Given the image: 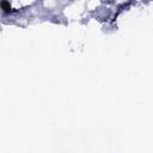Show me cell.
<instances>
[{
	"mask_svg": "<svg viewBox=\"0 0 153 153\" xmlns=\"http://www.w3.org/2000/svg\"><path fill=\"white\" fill-rule=\"evenodd\" d=\"M0 6H1V9L5 13H11L12 12V9H11V5L10 3L7 1V0H3L1 4H0Z\"/></svg>",
	"mask_w": 153,
	"mask_h": 153,
	"instance_id": "cell-1",
	"label": "cell"
}]
</instances>
